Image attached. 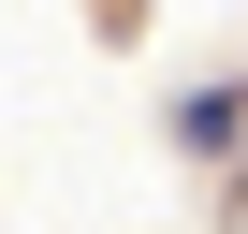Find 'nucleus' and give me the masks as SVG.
<instances>
[]
</instances>
